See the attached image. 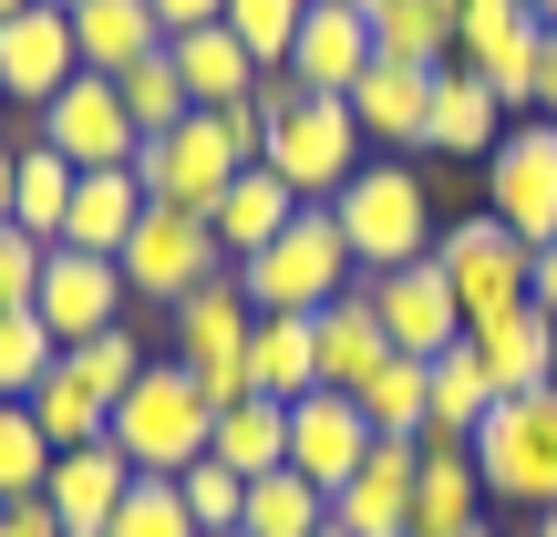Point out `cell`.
Returning <instances> with one entry per match:
<instances>
[{
	"label": "cell",
	"instance_id": "22",
	"mask_svg": "<svg viewBox=\"0 0 557 537\" xmlns=\"http://www.w3.org/2000/svg\"><path fill=\"white\" fill-rule=\"evenodd\" d=\"M310 341H320V393H361V382L393 362V341H382V320H372V290H341L331 310H310Z\"/></svg>",
	"mask_w": 557,
	"mask_h": 537
},
{
	"label": "cell",
	"instance_id": "56",
	"mask_svg": "<svg viewBox=\"0 0 557 537\" xmlns=\"http://www.w3.org/2000/svg\"><path fill=\"white\" fill-rule=\"evenodd\" d=\"M320 537H341V527H320Z\"/></svg>",
	"mask_w": 557,
	"mask_h": 537
},
{
	"label": "cell",
	"instance_id": "32",
	"mask_svg": "<svg viewBox=\"0 0 557 537\" xmlns=\"http://www.w3.org/2000/svg\"><path fill=\"white\" fill-rule=\"evenodd\" d=\"M73 186H83V166H73V156H52V145H21L11 228H32V239L52 248V239H62V218H73Z\"/></svg>",
	"mask_w": 557,
	"mask_h": 537
},
{
	"label": "cell",
	"instance_id": "6",
	"mask_svg": "<svg viewBox=\"0 0 557 537\" xmlns=\"http://www.w3.org/2000/svg\"><path fill=\"white\" fill-rule=\"evenodd\" d=\"M475 476L485 497L506 507H557V382H537V393H496V414L475 424Z\"/></svg>",
	"mask_w": 557,
	"mask_h": 537
},
{
	"label": "cell",
	"instance_id": "16",
	"mask_svg": "<svg viewBox=\"0 0 557 537\" xmlns=\"http://www.w3.org/2000/svg\"><path fill=\"white\" fill-rule=\"evenodd\" d=\"M382 62V41H372V11H341V0H310V21H299V41H289V83L299 94H341L351 103V83Z\"/></svg>",
	"mask_w": 557,
	"mask_h": 537
},
{
	"label": "cell",
	"instance_id": "49",
	"mask_svg": "<svg viewBox=\"0 0 557 537\" xmlns=\"http://www.w3.org/2000/svg\"><path fill=\"white\" fill-rule=\"evenodd\" d=\"M527 11H537V21H547V32H557V0H527Z\"/></svg>",
	"mask_w": 557,
	"mask_h": 537
},
{
	"label": "cell",
	"instance_id": "27",
	"mask_svg": "<svg viewBox=\"0 0 557 537\" xmlns=\"http://www.w3.org/2000/svg\"><path fill=\"white\" fill-rule=\"evenodd\" d=\"M73 41H83V73H135V62L165 52V21H156V0H83Z\"/></svg>",
	"mask_w": 557,
	"mask_h": 537
},
{
	"label": "cell",
	"instance_id": "53",
	"mask_svg": "<svg viewBox=\"0 0 557 537\" xmlns=\"http://www.w3.org/2000/svg\"><path fill=\"white\" fill-rule=\"evenodd\" d=\"M341 11H382V0H341Z\"/></svg>",
	"mask_w": 557,
	"mask_h": 537
},
{
	"label": "cell",
	"instance_id": "9",
	"mask_svg": "<svg viewBox=\"0 0 557 537\" xmlns=\"http://www.w3.org/2000/svg\"><path fill=\"white\" fill-rule=\"evenodd\" d=\"M434 269L455 279V310L465 320H485V310H517L527 290H537V248L517 239V228H496L475 207V218H444V239H434Z\"/></svg>",
	"mask_w": 557,
	"mask_h": 537
},
{
	"label": "cell",
	"instance_id": "7",
	"mask_svg": "<svg viewBox=\"0 0 557 537\" xmlns=\"http://www.w3.org/2000/svg\"><path fill=\"white\" fill-rule=\"evenodd\" d=\"M227 269L218 228L197 218V207H145L135 239H124V300L135 310H176L186 290H207V279Z\"/></svg>",
	"mask_w": 557,
	"mask_h": 537
},
{
	"label": "cell",
	"instance_id": "33",
	"mask_svg": "<svg viewBox=\"0 0 557 537\" xmlns=\"http://www.w3.org/2000/svg\"><path fill=\"white\" fill-rule=\"evenodd\" d=\"M32 424L52 435V455H73V444H103V435H114V403H103L73 362H52V382L32 393Z\"/></svg>",
	"mask_w": 557,
	"mask_h": 537
},
{
	"label": "cell",
	"instance_id": "14",
	"mask_svg": "<svg viewBox=\"0 0 557 537\" xmlns=\"http://www.w3.org/2000/svg\"><path fill=\"white\" fill-rule=\"evenodd\" d=\"M83 73V41H73V11H52V0H32V11H11L0 21V94L11 103H52L62 83Z\"/></svg>",
	"mask_w": 557,
	"mask_h": 537
},
{
	"label": "cell",
	"instance_id": "2",
	"mask_svg": "<svg viewBox=\"0 0 557 537\" xmlns=\"http://www.w3.org/2000/svg\"><path fill=\"white\" fill-rule=\"evenodd\" d=\"M259 145H269V114H259V94L248 103H197L186 124H165V135H145V156H135V176H145V197L156 207H218L227 186L259 166Z\"/></svg>",
	"mask_w": 557,
	"mask_h": 537
},
{
	"label": "cell",
	"instance_id": "3",
	"mask_svg": "<svg viewBox=\"0 0 557 537\" xmlns=\"http://www.w3.org/2000/svg\"><path fill=\"white\" fill-rule=\"evenodd\" d=\"M331 218H341V239H351L361 279L434 259V239H444V218H434V186H423V166H413V156H361V176L331 197Z\"/></svg>",
	"mask_w": 557,
	"mask_h": 537
},
{
	"label": "cell",
	"instance_id": "43",
	"mask_svg": "<svg viewBox=\"0 0 557 537\" xmlns=\"http://www.w3.org/2000/svg\"><path fill=\"white\" fill-rule=\"evenodd\" d=\"M41 259H52V248H41L32 228H0V310H32V290H41Z\"/></svg>",
	"mask_w": 557,
	"mask_h": 537
},
{
	"label": "cell",
	"instance_id": "46",
	"mask_svg": "<svg viewBox=\"0 0 557 537\" xmlns=\"http://www.w3.org/2000/svg\"><path fill=\"white\" fill-rule=\"evenodd\" d=\"M527 300H537V310H547V320H557V239H547V248H537V290H527Z\"/></svg>",
	"mask_w": 557,
	"mask_h": 537
},
{
	"label": "cell",
	"instance_id": "12",
	"mask_svg": "<svg viewBox=\"0 0 557 537\" xmlns=\"http://www.w3.org/2000/svg\"><path fill=\"white\" fill-rule=\"evenodd\" d=\"M32 310H41V331L73 352V341H94V331H124V259H94V248H52L41 259V290H32Z\"/></svg>",
	"mask_w": 557,
	"mask_h": 537
},
{
	"label": "cell",
	"instance_id": "47",
	"mask_svg": "<svg viewBox=\"0 0 557 537\" xmlns=\"http://www.w3.org/2000/svg\"><path fill=\"white\" fill-rule=\"evenodd\" d=\"M537 114L557 124V32H547V62H537Z\"/></svg>",
	"mask_w": 557,
	"mask_h": 537
},
{
	"label": "cell",
	"instance_id": "35",
	"mask_svg": "<svg viewBox=\"0 0 557 537\" xmlns=\"http://www.w3.org/2000/svg\"><path fill=\"white\" fill-rule=\"evenodd\" d=\"M238 527L248 537H320V527H331V497H320L310 476L278 465V476H248V517Z\"/></svg>",
	"mask_w": 557,
	"mask_h": 537
},
{
	"label": "cell",
	"instance_id": "44",
	"mask_svg": "<svg viewBox=\"0 0 557 537\" xmlns=\"http://www.w3.org/2000/svg\"><path fill=\"white\" fill-rule=\"evenodd\" d=\"M156 21H165V41H176V32H207V21H227V0H156Z\"/></svg>",
	"mask_w": 557,
	"mask_h": 537
},
{
	"label": "cell",
	"instance_id": "41",
	"mask_svg": "<svg viewBox=\"0 0 557 537\" xmlns=\"http://www.w3.org/2000/svg\"><path fill=\"white\" fill-rule=\"evenodd\" d=\"M103 537H197V517H186L176 476H135V486H124V507H114V527H103Z\"/></svg>",
	"mask_w": 557,
	"mask_h": 537
},
{
	"label": "cell",
	"instance_id": "51",
	"mask_svg": "<svg viewBox=\"0 0 557 537\" xmlns=\"http://www.w3.org/2000/svg\"><path fill=\"white\" fill-rule=\"evenodd\" d=\"M455 537H496V527H485V517H475V527H455Z\"/></svg>",
	"mask_w": 557,
	"mask_h": 537
},
{
	"label": "cell",
	"instance_id": "39",
	"mask_svg": "<svg viewBox=\"0 0 557 537\" xmlns=\"http://www.w3.org/2000/svg\"><path fill=\"white\" fill-rule=\"evenodd\" d=\"M62 362H73V373L94 382L103 403H124V393H135V373H145L156 352H145V341H135V320H124V331H94V341H73Z\"/></svg>",
	"mask_w": 557,
	"mask_h": 537
},
{
	"label": "cell",
	"instance_id": "11",
	"mask_svg": "<svg viewBox=\"0 0 557 537\" xmlns=\"http://www.w3.org/2000/svg\"><path fill=\"white\" fill-rule=\"evenodd\" d=\"M32 145L73 156L83 176H94V166H135V156H145V135H135V114H124V83H114V73H73V83L32 114Z\"/></svg>",
	"mask_w": 557,
	"mask_h": 537
},
{
	"label": "cell",
	"instance_id": "29",
	"mask_svg": "<svg viewBox=\"0 0 557 537\" xmlns=\"http://www.w3.org/2000/svg\"><path fill=\"white\" fill-rule=\"evenodd\" d=\"M207 455L238 465V476H278V465H289V403H269V393L218 403V435H207Z\"/></svg>",
	"mask_w": 557,
	"mask_h": 537
},
{
	"label": "cell",
	"instance_id": "50",
	"mask_svg": "<svg viewBox=\"0 0 557 537\" xmlns=\"http://www.w3.org/2000/svg\"><path fill=\"white\" fill-rule=\"evenodd\" d=\"M537 537H557V507H537Z\"/></svg>",
	"mask_w": 557,
	"mask_h": 537
},
{
	"label": "cell",
	"instance_id": "24",
	"mask_svg": "<svg viewBox=\"0 0 557 537\" xmlns=\"http://www.w3.org/2000/svg\"><path fill=\"white\" fill-rule=\"evenodd\" d=\"M145 176L135 166H94V176L73 186V218H62V239L52 248H94V259H124V239H135V218H145Z\"/></svg>",
	"mask_w": 557,
	"mask_h": 537
},
{
	"label": "cell",
	"instance_id": "19",
	"mask_svg": "<svg viewBox=\"0 0 557 537\" xmlns=\"http://www.w3.org/2000/svg\"><path fill=\"white\" fill-rule=\"evenodd\" d=\"M506 103H496V83L475 73V62H444L434 73V103H423V156H496V135H506Z\"/></svg>",
	"mask_w": 557,
	"mask_h": 537
},
{
	"label": "cell",
	"instance_id": "52",
	"mask_svg": "<svg viewBox=\"0 0 557 537\" xmlns=\"http://www.w3.org/2000/svg\"><path fill=\"white\" fill-rule=\"evenodd\" d=\"M11 11H32V0H0V21H11Z\"/></svg>",
	"mask_w": 557,
	"mask_h": 537
},
{
	"label": "cell",
	"instance_id": "34",
	"mask_svg": "<svg viewBox=\"0 0 557 537\" xmlns=\"http://www.w3.org/2000/svg\"><path fill=\"white\" fill-rule=\"evenodd\" d=\"M372 41H382V62H455V0H382L372 11Z\"/></svg>",
	"mask_w": 557,
	"mask_h": 537
},
{
	"label": "cell",
	"instance_id": "26",
	"mask_svg": "<svg viewBox=\"0 0 557 537\" xmlns=\"http://www.w3.org/2000/svg\"><path fill=\"white\" fill-rule=\"evenodd\" d=\"M248 393H269V403L320 393V341H310V310H259V331H248Z\"/></svg>",
	"mask_w": 557,
	"mask_h": 537
},
{
	"label": "cell",
	"instance_id": "17",
	"mask_svg": "<svg viewBox=\"0 0 557 537\" xmlns=\"http://www.w3.org/2000/svg\"><path fill=\"white\" fill-rule=\"evenodd\" d=\"M361 455H372V424H361L351 393H299L289 403V476H310L331 497V486L361 476Z\"/></svg>",
	"mask_w": 557,
	"mask_h": 537
},
{
	"label": "cell",
	"instance_id": "37",
	"mask_svg": "<svg viewBox=\"0 0 557 537\" xmlns=\"http://www.w3.org/2000/svg\"><path fill=\"white\" fill-rule=\"evenodd\" d=\"M41 476H52V435L32 424V403H0V507L41 497Z\"/></svg>",
	"mask_w": 557,
	"mask_h": 537
},
{
	"label": "cell",
	"instance_id": "45",
	"mask_svg": "<svg viewBox=\"0 0 557 537\" xmlns=\"http://www.w3.org/2000/svg\"><path fill=\"white\" fill-rule=\"evenodd\" d=\"M0 537H62V527H52L41 497H21V507H0Z\"/></svg>",
	"mask_w": 557,
	"mask_h": 537
},
{
	"label": "cell",
	"instance_id": "40",
	"mask_svg": "<svg viewBox=\"0 0 557 537\" xmlns=\"http://www.w3.org/2000/svg\"><path fill=\"white\" fill-rule=\"evenodd\" d=\"M176 497H186V517H197V537H218V527H238V517H248V476H238V465H218V455L186 465Z\"/></svg>",
	"mask_w": 557,
	"mask_h": 537
},
{
	"label": "cell",
	"instance_id": "31",
	"mask_svg": "<svg viewBox=\"0 0 557 537\" xmlns=\"http://www.w3.org/2000/svg\"><path fill=\"white\" fill-rule=\"evenodd\" d=\"M423 373H434V435L475 444V424L496 414V373H485V352H475V341H455V352H434Z\"/></svg>",
	"mask_w": 557,
	"mask_h": 537
},
{
	"label": "cell",
	"instance_id": "5",
	"mask_svg": "<svg viewBox=\"0 0 557 537\" xmlns=\"http://www.w3.org/2000/svg\"><path fill=\"white\" fill-rule=\"evenodd\" d=\"M351 279H361V259H351V239H341V218L331 207H299L259 259L238 269V290H248V310H331Z\"/></svg>",
	"mask_w": 557,
	"mask_h": 537
},
{
	"label": "cell",
	"instance_id": "4",
	"mask_svg": "<svg viewBox=\"0 0 557 537\" xmlns=\"http://www.w3.org/2000/svg\"><path fill=\"white\" fill-rule=\"evenodd\" d=\"M207 435H218V403H207V382L186 373L176 352L145 362L135 393L114 403V455L135 465V476H186V465L207 455Z\"/></svg>",
	"mask_w": 557,
	"mask_h": 537
},
{
	"label": "cell",
	"instance_id": "8",
	"mask_svg": "<svg viewBox=\"0 0 557 537\" xmlns=\"http://www.w3.org/2000/svg\"><path fill=\"white\" fill-rule=\"evenodd\" d=\"M165 331H176V362L207 382V403H238L248 393V331H259V310H248L238 269H218L207 290H186L176 310H165Z\"/></svg>",
	"mask_w": 557,
	"mask_h": 537
},
{
	"label": "cell",
	"instance_id": "15",
	"mask_svg": "<svg viewBox=\"0 0 557 537\" xmlns=\"http://www.w3.org/2000/svg\"><path fill=\"white\" fill-rule=\"evenodd\" d=\"M413 465H423V444L372 435L361 476L331 486V527H341V537H413Z\"/></svg>",
	"mask_w": 557,
	"mask_h": 537
},
{
	"label": "cell",
	"instance_id": "10",
	"mask_svg": "<svg viewBox=\"0 0 557 537\" xmlns=\"http://www.w3.org/2000/svg\"><path fill=\"white\" fill-rule=\"evenodd\" d=\"M485 218L517 228L527 248L557 239V124L547 114H517L496 135V156H485Z\"/></svg>",
	"mask_w": 557,
	"mask_h": 537
},
{
	"label": "cell",
	"instance_id": "21",
	"mask_svg": "<svg viewBox=\"0 0 557 537\" xmlns=\"http://www.w3.org/2000/svg\"><path fill=\"white\" fill-rule=\"evenodd\" d=\"M465 341L485 352L496 393H537V382H557V320L537 310V300H517V310H485V320H465Z\"/></svg>",
	"mask_w": 557,
	"mask_h": 537
},
{
	"label": "cell",
	"instance_id": "18",
	"mask_svg": "<svg viewBox=\"0 0 557 537\" xmlns=\"http://www.w3.org/2000/svg\"><path fill=\"white\" fill-rule=\"evenodd\" d=\"M124 486H135V465L114 455V435L103 444H73V455H52V476H41V507H52L62 537H103L124 507Z\"/></svg>",
	"mask_w": 557,
	"mask_h": 537
},
{
	"label": "cell",
	"instance_id": "54",
	"mask_svg": "<svg viewBox=\"0 0 557 537\" xmlns=\"http://www.w3.org/2000/svg\"><path fill=\"white\" fill-rule=\"evenodd\" d=\"M52 11H83V0H52Z\"/></svg>",
	"mask_w": 557,
	"mask_h": 537
},
{
	"label": "cell",
	"instance_id": "48",
	"mask_svg": "<svg viewBox=\"0 0 557 537\" xmlns=\"http://www.w3.org/2000/svg\"><path fill=\"white\" fill-rule=\"evenodd\" d=\"M11 186H21V145L0 135V228H11Z\"/></svg>",
	"mask_w": 557,
	"mask_h": 537
},
{
	"label": "cell",
	"instance_id": "38",
	"mask_svg": "<svg viewBox=\"0 0 557 537\" xmlns=\"http://www.w3.org/2000/svg\"><path fill=\"white\" fill-rule=\"evenodd\" d=\"M310 21V0H227V32L259 52V73H289V41Z\"/></svg>",
	"mask_w": 557,
	"mask_h": 537
},
{
	"label": "cell",
	"instance_id": "55",
	"mask_svg": "<svg viewBox=\"0 0 557 537\" xmlns=\"http://www.w3.org/2000/svg\"><path fill=\"white\" fill-rule=\"evenodd\" d=\"M218 537H248V527H218Z\"/></svg>",
	"mask_w": 557,
	"mask_h": 537
},
{
	"label": "cell",
	"instance_id": "13",
	"mask_svg": "<svg viewBox=\"0 0 557 537\" xmlns=\"http://www.w3.org/2000/svg\"><path fill=\"white\" fill-rule=\"evenodd\" d=\"M361 290H372V320H382V341H393V352L434 362V352H455V341H465L455 279H444L434 259H413V269H382V279H361Z\"/></svg>",
	"mask_w": 557,
	"mask_h": 537
},
{
	"label": "cell",
	"instance_id": "25",
	"mask_svg": "<svg viewBox=\"0 0 557 537\" xmlns=\"http://www.w3.org/2000/svg\"><path fill=\"white\" fill-rule=\"evenodd\" d=\"M165 62H176L186 103H248V94H259V52H248L227 21H207V32H176V41H165Z\"/></svg>",
	"mask_w": 557,
	"mask_h": 537
},
{
	"label": "cell",
	"instance_id": "57",
	"mask_svg": "<svg viewBox=\"0 0 557 537\" xmlns=\"http://www.w3.org/2000/svg\"><path fill=\"white\" fill-rule=\"evenodd\" d=\"M0 103H11V94H0Z\"/></svg>",
	"mask_w": 557,
	"mask_h": 537
},
{
	"label": "cell",
	"instance_id": "30",
	"mask_svg": "<svg viewBox=\"0 0 557 537\" xmlns=\"http://www.w3.org/2000/svg\"><path fill=\"white\" fill-rule=\"evenodd\" d=\"M351 403H361V424H372V435H403V444H423V435H434V373H423L413 352H393V362H382V373L361 382Z\"/></svg>",
	"mask_w": 557,
	"mask_h": 537
},
{
	"label": "cell",
	"instance_id": "23",
	"mask_svg": "<svg viewBox=\"0 0 557 537\" xmlns=\"http://www.w3.org/2000/svg\"><path fill=\"white\" fill-rule=\"evenodd\" d=\"M485 517V476H475V444L455 435H423V465H413V537H455Z\"/></svg>",
	"mask_w": 557,
	"mask_h": 537
},
{
	"label": "cell",
	"instance_id": "28",
	"mask_svg": "<svg viewBox=\"0 0 557 537\" xmlns=\"http://www.w3.org/2000/svg\"><path fill=\"white\" fill-rule=\"evenodd\" d=\"M289 218H299V197H289V186H278V176H269V166H248V176L227 186L218 207H207V228H218L227 269H248V259H259V248H269V239H278V228H289Z\"/></svg>",
	"mask_w": 557,
	"mask_h": 537
},
{
	"label": "cell",
	"instance_id": "36",
	"mask_svg": "<svg viewBox=\"0 0 557 537\" xmlns=\"http://www.w3.org/2000/svg\"><path fill=\"white\" fill-rule=\"evenodd\" d=\"M62 341L41 331V310H0V403H32L41 382H52Z\"/></svg>",
	"mask_w": 557,
	"mask_h": 537
},
{
	"label": "cell",
	"instance_id": "42",
	"mask_svg": "<svg viewBox=\"0 0 557 537\" xmlns=\"http://www.w3.org/2000/svg\"><path fill=\"white\" fill-rule=\"evenodd\" d=\"M124 83V114H135V135H165V124H186L197 103H186V83H176V62H135V73H114Z\"/></svg>",
	"mask_w": 557,
	"mask_h": 537
},
{
	"label": "cell",
	"instance_id": "20",
	"mask_svg": "<svg viewBox=\"0 0 557 537\" xmlns=\"http://www.w3.org/2000/svg\"><path fill=\"white\" fill-rule=\"evenodd\" d=\"M434 73H444V62H434ZM434 73H423V62H372V73L351 83L361 145H382V156H423V103H434Z\"/></svg>",
	"mask_w": 557,
	"mask_h": 537
},
{
	"label": "cell",
	"instance_id": "1",
	"mask_svg": "<svg viewBox=\"0 0 557 537\" xmlns=\"http://www.w3.org/2000/svg\"><path fill=\"white\" fill-rule=\"evenodd\" d=\"M259 114H269V145H259V166L278 186H289L299 207H331L341 186L361 176V114L341 94H299L289 73H259Z\"/></svg>",
	"mask_w": 557,
	"mask_h": 537
}]
</instances>
